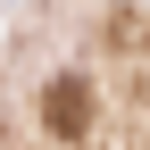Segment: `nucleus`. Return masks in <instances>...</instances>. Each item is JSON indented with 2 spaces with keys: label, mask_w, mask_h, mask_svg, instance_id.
Returning <instances> with one entry per match:
<instances>
[{
  "label": "nucleus",
  "mask_w": 150,
  "mask_h": 150,
  "mask_svg": "<svg viewBox=\"0 0 150 150\" xmlns=\"http://www.w3.org/2000/svg\"><path fill=\"white\" fill-rule=\"evenodd\" d=\"M42 125H50V134H83V125H92V83H83V75H59V83L42 92Z\"/></svg>",
  "instance_id": "obj_1"
}]
</instances>
